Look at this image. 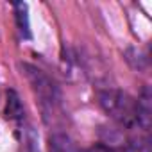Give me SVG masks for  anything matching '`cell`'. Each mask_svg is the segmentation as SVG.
I'll use <instances>...</instances> for the list:
<instances>
[{
    "label": "cell",
    "mask_w": 152,
    "mask_h": 152,
    "mask_svg": "<svg viewBox=\"0 0 152 152\" xmlns=\"http://www.w3.org/2000/svg\"><path fill=\"white\" fill-rule=\"evenodd\" d=\"M48 152H79V148L68 134L54 132L48 138Z\"/></svg>",
    "instance_id": "5b68a950"
},
{
    "label": "cell",
    "mask_w": 152,
    "mask_h": 152,
    "mask_svg": "<svg viewBox=\"0 0 152 152\" xmlns=\"http://www.w3.org/2000/svg\"><path fill=\"white\" fill-rule=\"evenodd\" d=\"M20 152H39L38 150V140L32 129H25L22 134V141H20Z\"/></svg>",
    "instance_id": "52a82bcc"
},
{
    "label": "cell",
    "mask_w": 152,
    "mask_h": 152,
    "mask_svg": "<svg viewBox=\"0 0 152 152\" xmlns=\"http://www.w3.org/2000/svg\"><path fill=\"white\" fill-rule=\"evenodd\" d=\"M15 9V20H16V27L18 32L23 38H31V25H29V15H27V4H13Z\"/></svg>",
    "instance_id": "8992f818"
},
{
    "label": "cell",
    "mask_w": 152,
    "mask_h": 152,
    "mask_svg": "<svg viewBox=\"0 0 152 152\" xmlns=\"http://www.w3.org/2000/svg\"><path fill=\"white\" fill-rule=\"evenodd\" d=\"M150 118H152V97H150V90L145 86L136 100V122L143 129H148Z\"/></svg>",
    "instance_id": "3957f363"
},
{
    "label": "cell",
    "mask_w": 152,
    "mask_h": 152,
    "mask_svg": "<svg viewBox=\"0 0 152 152\" xmlns=\"http://www.w3.org/2000/svg\"><path fill=\"white\" fill-rule=\"evenodd\" d=\"M20 68H22L23 75L27 77L32 91L39 99L41 106H47V107L56 106V102L59 100V90H57L56 83L48 77L45 72H41L39 68H36V66H32L29 63H22Z\"/></svg>",
    "instance_id": "7a4b0ae2"
},
{
    "label": "cell",
    "mask_w": 152,
    "mask_h": 152,
    "mask_svg": "<svg viewBox=\"0 0 152 152\" xmlns=\"http://www.w3.org/2000/svg\"><path fill=\"white\" fill-rule=\"evenodd\" d=\"M83 152H115L111 147H107V145H102V143H95V145H91V147H88V148H84Z\"/></svg>",
    "instance_id": "ba28073f"
},
{
    "label": "cell",
    "mask_w": 152,
    "mask_h": 152,
    "mask_svg": "<svg viewBox=\"0 0 152 152\" xmlns=\"http://www.w3.org/2000/svg\"><path fill=\"white\" fill-rule=\"evenodd\" d=\"M99 104L106 115H109L115 122L124 127L136 125V100L120 90H102L99 91Z\"/></svg>",
    "instance_id": "6da1fadb"
},
{
    "label": "cell",
    "mask_w": 152,
    "mask_h": 152,
    "mask_svg": "<svg viewBox=\"0 0 152 152\" xmlns=\"http://www.w3.org/2000/svg\"><path fill=\"white\" fill-rule=\"evenodd\" d=\"M127 152H129V150H127Z\"/></svg>",
    "instance_id": "9c48e42d"
},
{
    "label": "cell",
    "mask_w": 152,
    "mask_h": 152,
    "mask_svg": "<svg viewBox=\"0 0 152 152\" xmlns=\"http://www.w3.org/2000/svg\"><path fill=\"white\" fill-rule=\"evenodd\" d=\"M6 118L7 120H22L25 116V109H23V104L20 100V95L15 91V90H7L6 93V111H4Z\"/></svg>",
    "instance_id": "277c9868"
}]
</instances>
